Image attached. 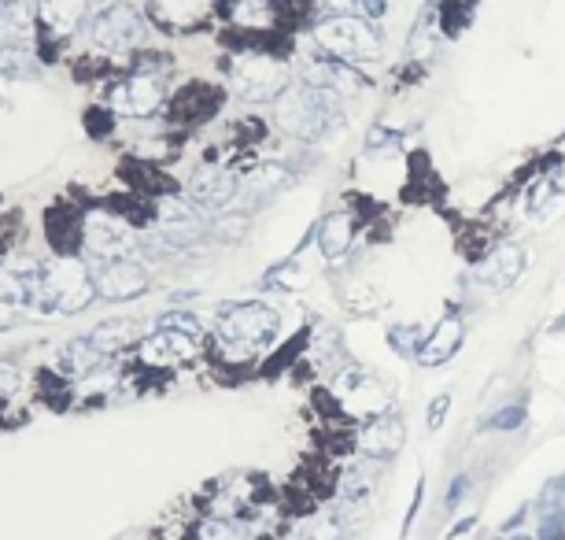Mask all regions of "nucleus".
<instances>
[{"mask_svg":"<svg viewBox=\"0 0 565 540\" xmlns=\"http://www.w3.org/2000/svg\"><path fill=\"white\" fill-rule=\"evenodd\" d=\"M233 197H237V178L229 171H222V167H204V171H196L193 182H189V200L207 211L226 208Z\"/></svg>","mask_w":565,"mask_h":540,"instance_id":"obj_11","label":"nucleus"},{"mask_svg":"<svg viewBox=\"0 0 565 540\" xmlns=\"http://www.w3.org/2000/svg\"><path fill=\"white\" fill-rule=\"evenodd\" d=\"M211 12V0H148V15L163 30H196Z\"/></svg>","mask_w":565,"mask_h":540,"instance_id":"obj_12","label":"nucleus"},{"mask_svg":"<svg viewBox=\"0 0 565 540\" xmlns=\"http://www.w3.org/2000/svg\"><path fill=\"white\" fill-rule=\"evenodd\" d=\"M277 330H281V319H277L274 307L266 304H237L222 315V326H218V341L233 359L255 356L259 348L274 341Z\"/></svg>","mask_w":565,"mask_h":540,"instance_id":"obj_4","label":"nucleus"},{"mask_svg":"<svg viewBox=\"0 0 565 540\" xmlns=\"http://www.w3.org/2000/svg\"><path fill=\"white\" fill-rule=\"evenodd\" d=\"M521 267H525V256H521V248L517 245H499L492 256L484 259L481 267V278L495 289H506V285H514L521 278Z\"/></svg>","mask_w":565,"mask_h":540,"instance_id":"obj_15","label":"nucleus"},{"mask_svg":"<svg viewBox=\"0 0 565 540\" xmlns=\"http://www.w3.org/2000/svg\"><path fill=\"white\" fill-rule=\"evenodd\" d=\"M370 492V467H351L348 474H344V496H348V504H355V500H362Z\"/></svg>","mask_w":565,"mask_h":540,"instance_id":"obj_23","label":"nucleus"},{"mask_svg":"<svg viewBox=\"0 0 565 540\" xmlns=\"http://www.w3.org/2000/svg\"><path fill=\"white\" fill-rule=\"evenodd\" d=\"M337 119V100L329 89L318 86H296L285 89L277 97V126L289 137H303V141H314L329 130V123Z\"/></svg>","mask_w":565,"mask_h":540,"instance_id":"obj_3","label":"nucleus"},{"mask_svg":"<svg viewBox=\"0 0 565 540\" xmlns=\"http://www.w3.org/2000/svg\"><path fill=\"white\" fill-rule=\"evenodd\" d=\"M97 296V282L82 259L60 256L41 267V296L37 307L41 311H60V315H74L82 311L89 300Z\"/></svg>","mask_w":565,"mask_h":540,"instance_id":"obj_2","label":"nucleus"},{"mask_svg":"<svg viewBox=\"0 0 565 540\" xmlns=\"http://www.w3.org/2000/svg\"><path fill=\"white\" fill-rule=\"evenodd\" d=\"M85 252L100 263L108 259H130L133 252V230L115 215H89L82 230Z\"/></svg>","mask_w":565,"mask_h":540,"instance_id":"obj_7","label":"nucleus"},{"mask_svg":"<svg viewBox=\"0 0 565 540\" xmlns=\"http://www.w3.org/2000/svg\"><path fill=\"white\" fill-rule=\"evenodd\" d=\"M318 245H322L325 259H340L351 245V219L344 211L337 215H325V222L318 226Z\"/></svg>","mask_w":565,"mask_h":540,"instance_id":"obj_18","label":"nucleus"},{"mask_svg":"<svg viewBox=\"0 0 565 540\" xmlns=\"http://www.w3.org/2000/svg\"><path fill=\"white\" fill-rule=\"evenodd\" d=\"M355 12L362 15V19H385L388 12V0H355Z\"/></svg>","mask_w":565,"mask_h":540,"instance_id":"obj_28","label":"nucleus"},{"mask_svg":"<svg viewBox=\"0 0 565 540\" xmlns=\"http://www.w3.org/2000/svg\"><path fill=\"white\" fill-rule=\"evenodd\" d=\"M458 344H462V322H458L455 315H447V319L425 337V344L418 348V359L425 367H436V363H444V359L455 356Z\"/></svg>","mask_w":565,"mask_h":540,"instance_id":"obj_14","label":"nucleus"},{"mask_svg":"<svg viewBox=\"0 0 565 540\" xmlns=\"http://www.w3.org/2000/svg\"><path fill=\"white\" fill-rule=\"evenodd\" d=\"M506 540H532V537H521V533H517V537H506Z\"/></svg>","mask_w":565,"mask_h":540,"instance_id":"obj_34","label":"nucleus"},{"mask_svg":"<svg viewBox=\"0 0 565 540\" xmlns=\"http://www.w3.org/2000/svg\"><path fill=\"white\" fill-rule=\"evenodd\" d=\"M414 337H418V330L414 326H399V330H392V348H396L399 356H407V352H414Z\"/></svg>","mask_w":565,"mask_h":540,"instance_id":"obj_29","label":"nucleus"},{"mask_svg":"<svg viewBox=\"0 0 565 540\" xmlns=\"http://www.w3.org/2000/svg\"><path fill=\"white\" fill-rule=\"evenodd\" d=\"M111 108L119 111V115H130V119H148V115H156L159 104H163V86H159L152 74H133L126 82L111 89Z\"/></svg>","mask_w":565,"mask_h":540,"instance_id":"obj_8","label":"nucleus"},{"mask_svg":"<svg viewBox=\"0 0 565 540\" xmlns=\"http://www.w3.org/2000/svg\"><path fill=\"white\" fill-rule=\"evenodd\" d=\"M469 489V478H455V489L447 492V504H458V496Z\"/></svg>","mask_w":565,"mask_h":540,"instance_id":"obj_33","label":"nucleus"},{"mask_svg":"<svg viewBox=\"0 0 565 540\" xmlns=\"http://www.w3.org/2000/svg\"><path fill=\"white\" fill-rule=\"evenodd\" d=\"M159 219L167 226H185V222H193V208H185L181 200H163L159 204Z\"/></svg>","mask_w":565,"mask_h":540,"instance_id":"obj_25","label":"nucleus"},{"mask_svg":"<svg viewBox=\"0 0 565 540\" xmlns=\"http://www.w3.org/2000/svg\"><path fill=\"white\" fill-rule=\"evenodd\" d=\"M233 19L244 26H259L270 19V12H266V0H237V8H233Z\"/></svg>","mask_w":565,"mask_h":540,"instance_id":"obj_24","label":"nucleus"},{"mask_svg":"<svg viewBox=\"0 0 565 540\" xmlns=\"http://www.w3.org/2000/svg\"><path fill=\"white\" fill-rule=\"evenodd\" d=\"M137 337H141V326H137L133 319H111V322H100L85 341L93 344L100 356H115V352H122V348H130Z\"/></svg>","mask_w":565,"mask_h":540,"instance_id":"obj_16","label":"nucleus"},{"mask_svg":"<svg viewBox=\"0 0 565 540\" xmlns=\"http://www.w3.org/2000/svg\"><path fill=\"white\" fill-rule=\"evenodd\" d=\"M159 326H170V330H185V333H193V337H200V326H196L193 319H189V315H163V319H159Z\"/></svg>","mask_w":565,"mask_h":540,"instance_id":"obj_30","label":"nucleus"},{"mask_svg":"<svg viewBox=\"0 0 565 540\" xmlns=\"http://www.w3.org/2000/svg\"><path fill=\"white\" fill-rule=\"evenodd\" d=\"M89 4L85 0H37V19L52 37H71L82 30Z\"/></svg>","mask_w":565,"mask_h":540,"instance_id":"obj_13","label":"nucleus"},{"mask_svg":"<svg viewBox=\"0 0 565 540\" xmlns=\"http://www.w3.org/2000/svg\"><path fill=\"white\" fill-rule=\"evenodd\" d=\"M89 37L104 52H133L145 45L148 19L133 4H108L97 12V19L89 26Z\"/></svg>","mask_w":565,"mask_h":540,"instance_id":"obj_5","label":"nucleus"},{"mask_svg":"<svg viewBox=\"0 0 565 540\" xmlns=\"http://www.w3.org/2000/svg\"><path fill=\"white\" fill-rule=\"evenodd\" d=\"M314 45L329 60L340 63H366L381 56V34L370 19L359 12H333L314 26Z\"/></svg>","mask_w":565,"mask_h":540,"instance_id":"obj_1","label":"nucleus"},{"mask_svg":"<svg viewBox=\"0 0 565 540\" xmlns=\"http://www.w3.org/2000/svg\"><path fill=\"white\" fill-rule=\"evenodd\" d=\"M344 537V522L337 515H311L296 522L289 540H340Z\"/></svg>","mask_w":565,"mask_h":540,"instance_id":"obj_19","label":"nucleus"},{"mask_svg":"<svg viewBox=\"0 0 565 540\" xmlns=\"http://www.w3.org/2000/svg\"><path fill=\"white\" fill-rule=\"evenodd\" d=\"M93 282H97V293L104 300H133V296H141L148 289V274L141 263H133V259H108V263H100L97 274H93Z\"/></svg>","mask_w":565,"mask_h":540,"instance_id":"obj_9","label":"nucleus"},{"mask_svg":"<svg viewBox=\"0 0 565 540\" xmlns=\"http://www.w3.org/2000/svg\"><path fill=\"white\" fill-rule=\"evenodd\" d=\"M196 537L200 540H248V533H244L237 522H229V518H207Z\"/></svg>","mask_w":565,"mask_h":540,"instance_id":"obj_22","label":"nucleus"},{"mask_svg":"<svg viewBox=\"0 0 565 540\" xmlns=\"http://www.w3.org/2000/svg\"><path fill=\"white\" fill-rule=\"evenodd\" d=\"M362 444H366V452L370 455L388 459V455H396L399 448H403V426H399L396 418H377V422L366 426Z\"/></svg>","mask_w":565,"mask_h":540,"instance_id":"obj_17","label":"nucleus"},{"mask_svg":"<svg viewBox=\"0 0 565 540\" xmlns=\"http://www.w3.org/2000/svg\"><path fill=\"white\" fill-rule=\"evenodd\" d=\"M0 74H12V78H34L37 63H34V56H30V49L15 45V41L0 45Z\"/></svg>","mask_w":565,"mask_h":540,"instance_id":"obj_21","label":"nucleus"},{"mask_svg":"<svg viewBox=\"0 0 565 540\" xmlns=\"http://www.w3.org/2000/svg\"><path fill=\"white\" fill-rule=\"evenodd\" d=\"M565 537V511H558V507H547L543 511V526H540V540H562Z\"/></svg>","mask_w":565,"mask_h":540,"instance_id":"obj_26","label":"nucleus"},{"mask_svg":"<svg viewBox=\"0 0 565 540\" xmlns=\"http://www.w3.org/2000/svg\"><path fill=\"white\" fill-rule=\"evenodd\" d=\"M15 385H19V374H15L12 367H4V363H0V400H4V396H12Z\"/></svg>","mask_w":565,"mask_h":540,"instance_id":"obj_32","label":"nucleus"},{"mask_svg":"<svg viewBox=\"0 0 565 540\" xmlns=\"http://www.w3.org/2000/svg\"><path fill=\"white\" fill-rule=\"evenodd\" d=\"M488 426L492 430H517V426H525V407H503V411H495Z\"/></svg>","mask_w":565,"mask_h":540,"instance_id":"obj_27","label":"nucleus"},{"mask_svg":"<svg viewBox=\"0 0 565 540\" xmlns=\"http://www.w3.org/2000/svg\"><path fill=\"white\" fill-rule=\"evenodd\" d=\"M100 352L97 348H93V344L89 341H74V344H67V348H63V356H60V367L67 370V374H93V367H97L100 363Z\"/></svg>","mask_w":565,"mask_h":540,"instance_id":"obj_20","label":"nucleus"},{"mask_svg":"<svg viewBox=\"0 0 565 540\" xmlns=\"http://www.w3.org/2000/svg\"><path fill=\"white\" fill-rule=\"evenodd\" d=\"M285 89H289V71L274 56H244L233 67V93L241 100L263 104V100H277Z\"/></svg>","mask_w":565,"mask_h":540,"instance_id":"obj_6","label":"nucleus"},{"mask_svg":"<svg viewBox=\"0 0 565 540\" xmlns=\"http://www.w3.org/2000/svg\"><path fill=\"white\" fill-rule=\"evenodd\" d=\"M200 352L193 333L185 330H170V326H159L145 344H141V359L152 363V367H178V363H189V359Z\"/></svg>","mask_w":565,"mask_h":540,"instance_id":"obj_10","label":"nucleus"},{"mask_svg":"<svg viewBox=\"0 0 565 540\" xmlns=\"http://www.w3.org/2000/svg\"><path fill=\"white\" fill-rule=\"evenodd\" d=\"M447 407H451V396H440V400L429 407V418H425V422H429V430H440V426H444Z\"/></svg>","mask_w":565,"mask_h":540,"instance_id":"obj_31","label":"nucleus"}]
</instances>
